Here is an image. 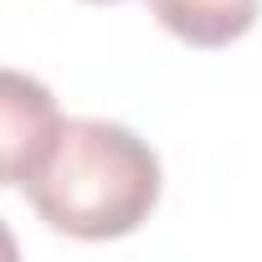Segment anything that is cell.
I'll return each mask as SVG.
<instances>
[{
	"mask_svg": "<svg viewBox=\"0 0 262 262\" xmlns=\"http://www.w3.org/2000/svg\"><path fill=\"white\" fill-rule=\"evenodd\" d=\"M31 211L77 242H113L160 206V155L123 123L62 118V134L26 180Z\"/></svg>",
	"mask_w": 262,
	"mask_h": 262,
	"instance_id": "obj_1",
	"label": "cell"
},
{
	"mask_svg": "<svg viewBox=\"0 0 262 262\" xmlns=\"http://www.w3.org/2000/svg\"><path fill=\"white\" fill-rule=\"evenodd\" d=\"M62 134V108L47 82L0 67V185H26Z\"/></svg>",
	"mask_w": 262,
	"mask_h": 262,
	"instance_id": "obj_2",
	"label": "cell"
},
{
	"mask_svg": "<svg viewBox=\"0 0 262 262\" xmlns=\"http://www.w3.org/2000/svg\"><path fill=\"white\" fill-rule=\"evenodd\" d=\"M155 21L185 47H231L257 26L262 0H149Z\"/></svg>",
	"mask_w": 262,
	"mask_h": 262,
	"instance_id": "obj_3",
	"label": "cell"
},
{
	"mask_svg": "<svg viewBox=\"0 0 262 262\" xmlns=\"http://www.w3.org/2000/svg\"><path fill=\"white\" fill-rule=\"evenodd\" d=\"M16 257V236L6 231V221H0V262H11Z\"/></svg>",
	"mask_w": 262,
	"mask_h": 262,
	"instance_id": "obj_4",
	"label": "cell"
},
{
	"mask_svg": "<svg viewBox=\"0 0 262 262\" xmlns=\"http://www.w3.org/2000/svg\"><path fill=\"white\" fill-rule=\"evenodd\" d=\"M88 6H113V0H88Z\"/></svg>",
	"mask_w": 262,
	"mask_h": 262,
	"instance_id": "obj_5",
	"label": "cell"
}]
</instances>
